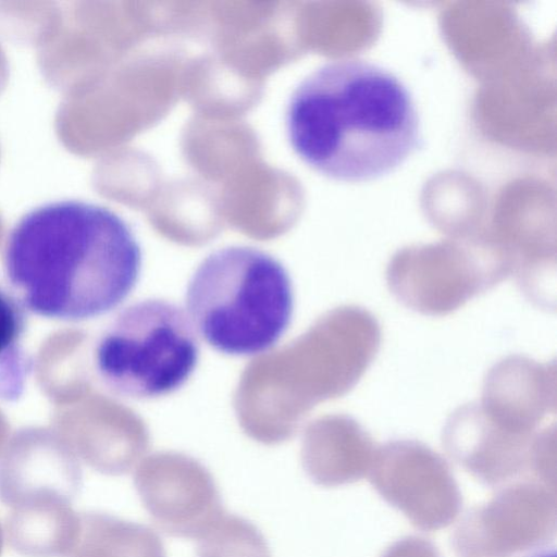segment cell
Wrapping results in <instances>:
<instances>
[{
  "instance_id": "1",
  "label": "cell",
  "mask_w": 557,
  "mask_h": 557,
  "mask_svg": "<svg viewBox=\"0 0 557 557\" xmlns=\"http://www.w3.org/2000/svg\"><path fill=\"white\" fill-rule=\"evenodd\" d=\"M4 273L26 310L79 322L116 308L135 287L141 248L112 210L81 200L30 210L11 230Z\"/></svg>"
},
{
  "instance_id": "2",
  "label": "cell",
  "mask_w": 557,
  "mask_h": 557,
  "mask_svg": "<svg viewBox=\"0 0 557 557\" xmlns=\"http://www.w3.org/2000/svg\"><path fill=\"white\" fill-rule=\"evenodd\" d=\"M285 126L307 165L344 182L394 171L421 141L408 88L389 71L357 58L333 60L308 74L288 99Z\"/></svg>"
},
{
  "instance_id": "3",
  "label": "cell",
  "mask_w": 557,
  "mask_h": 557,
  "mask_svg": "<svg viewBox=\"0 0 557 557\" xmlns=\"http://www.w3.org/2000/svg\"><path fill=\"white\" fill-rule=\"evenodd\" d=\"M185 302L194 327L211 347L253 356L272 348L287 330L294 294L277 259L255 247L228 246L200 262Z\"/></svg>"
},
{
  "instance_id": "4",
  "label": "cell",
  "mask_w": 557,
  "mask_h": 557,
  "mask_svg": "<svg viewBox=\"0 0 557 557\" xmlns=\"http://www.w3.org/2000/svg\"><path fill=\"white\" fill-rule=\"evenodd\" d=\"M198 359L199 344L189 317L163 299L124 308L95 350L96 369L104 385L133 399L177 391L195 371Z\"/></svg>"
},
{
  "instance_id": "5",
  "label": "cell",
  "mask_w": 557,
  "mask_h": 557,
  "mask_svg": "<svg viewBox=\"0 0 557 557\" xmlns=\"http://www.w3.org/2000/svg\"><path fill=\"white\" fill-rule=\"evenodd\" d=\"M509 275L498 258L426 250L396 256L386 270V282L407 308L446 315Z\"/></svg>"
},
{
  "instance_id": "6",
  "label": "cell",
  "mask_w": 557,
  "mask_h": 557,
  "mask_svg": "<svg viewBox=\"0 0 557 557\" xmlns=\"http://www.w3.org/2000/svg\"><path fill=\"white\" fill-rule=\"evenodd\" d=\"M134 486L152 521L174 537L200 540L226 513L213 476L185 457L150 459L137 470Z\"/></svg>"
},
{
  "instance_id": "7",
  "label": "cell",
  "mask_w": 557,
  "mask_h": 557,
  "mask_svg": "<svg viewBox=\"0 0 557 557\" xmlns=\"http://www.w3.org/2000/svg\"><path fill=\"white\" fill-rule=\"evenodd\" d=\"M545 426L533 435H520L493 424L478 403L455 410L447 420L443 444L467 471L486 484L500 483L532 468Z\"/></svg>"
},
{
  "instance_id": "8",
  "label": "cell",
  "mask_w": 557,
  "mask_h": 557,
  "mask_svg": "<svg viewBox=\"0 0 557 557\" xmlns=\"http://www.w3.org/2000/svg\"><path fill=\"white\" fill-rule=\"evenodd\" d=\"M556 386L555 362L541 363L520 355L509 356L487 372L478 405L498 428L532 435L556 412Z\"/></svg>"
},
{
  "instance_id": "9",
  "label": "cell",
  "mask_w": 557,
  "mask_h": 557,
  "mask_svg": "<svg viewBox=\"0 0 557 557\" xmlns=\"http://www.w3.org/2000/svg\"><path fill=\"white\" fill-rule=\"evenodd\" d=\"M82 485L76 460L41 437L18 440L0 460V502L12 509L51 502L71 504Z\"/></svg>"
},
{
  "instance_id": "10",
  "label": "cell",
  "mask_w": 557,
  "mask_h": 557,
  "mask_svg": "<svg viewBox=\"0 0 557 557\" xmlns=\"http://www.w3.org/2000/svg\"><path fill=\"white\" fill-rule=\"evenodd\" d=\"M78 529L79 513L63 502L13 508L5 519L9 545L25 557H66Z\"/></svg>"
},
{
  "instance_id": "11",
  "label": "cell",
  "mask_w": 557,
  "mask_h": 557,
  "mask_svg": "<svg viewBox=\"0 0 557 557\" xmlns=\"http://www.w3.org/2000/svg\"><path fill=\"white\" fill-rule=\"evenodd\" d=\"M66 557H168L159 534L148 525L102 512L79 513V529Z\"/></svg>"
},
{
  "instance_id": "12",
  "label": "cell",
  "mask_w": 557,
  "mask_h": 557,
  "mask_svg": "<svg viewBox=\"0 0 557 557\" xmlns=\"http://www.w3.org/2000/svg\"><path fill=\"white\" fill-rule=\"evenodd\" d=\"M334 437L312 445L305 456V469L322 486H335L360 478L373 463L376 447L361 425L349 417L335 420Z\"/></svg>"
},
{
  "instance_id": "13",
  "label": "cell",
  "mask_w": 557,
  "mask_h": 557,
  "mask_svg": "<svg viewBox=\"0 0 557 557\" xmlns=\"http://www.w3.org/2000/svg\"><path fill=\"white\" fill-rule=\"evenodd\" d=\"M27 325L26 308L15 294L0 286V398H17L24 387L30 361L22 339Z\"/></svg>"
},
{
  "instance_id": "14",
  "label": "cell",
  "mask_w": 557,
  "mask_h": 557,
  "mask_svg": "<svg viewBox=\"0 0 557 557\" xmlns=\"http://www.w3.org/2000/svg\"><path fill=\"white\" fill-rule=\"evenodd\" d=\"M197 557H272L258 527L237 515H224L200 539Z\"/></svg>"
},
{
  "instance_id": "15",
  "label": "cell",
  "mask_w": 557,
  "mask_h": 557,
  "mask_svg": "<svg viewBox=\"0 0 557 557\" xmlns=\"http://www.w3.org/2000/svg\"><path fill=\"white\" fill-rule=\"evenodd\" d=\"M525 557H557V555L555 548H545L542 550L534 552Z\"/></svg>"
},
{
  "instance_id": "16",
  "label": "cell",
  "mask_w": 557,
  "mask_h": 557,
  "mask_svg": "<svg viewBox=\"0 0 557 557\" xmlns=\"http://www.w3.org/2000/svg\"><path fill=\"white\" fill-rule=\"evenodd\" d=\"M383 557H393V555L389 550H387ZM413 557H417V556H413ZM425 557H438V556L436 555V552L432 547Z\"/></svg>"
},
{
  "instance_id": "17",
  "label": "cell",
  "mask_w": 557,
  "mask_h": 557,
  "mask_svg": "<svg viewBox=\"0 0 557 557\" xmlns=\"http://www.w3.org/2000/svg\"><path fill=\"white\" fill-rule=\"evenodd\" d=\"M2 550H3V532H2L1 524H0V557H1Z\"/></svg>"
}]
</instances>
